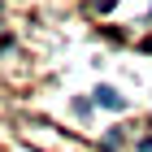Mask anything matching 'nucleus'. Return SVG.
<instances>
[{
	"instance_id": "nucleus-1",
	"label": "nucleus",
	"mask_w": 152,
	"mask_h": 152,
	"mask_svg": "<svg viewBox=\"0 0 152 152\" xmlns=\"http://www.w3.org/2000/svg\"><path fill=\"white\" fill-rule=\"evenodd\" d=\"M96 100H100L104 109H126V96H117V87H100Z\"/></svg>"
},
{
	"instance_id": "nucleus-2",
	"label": "nucleus",
	"mask_w": 152,
	"mask_h": 152,
	"mask_svg": "<svg viewBox=\"0 0 152 152\" xmlns=\"http://www.w3.org/2000/svg\"><path fill=\"white\" fill-rule=\"evenodd\" d=\"M109 4H113V0H91V9H96V13H104Z\"/></svg>"
},
{
	"instance_id": "nucleus-3",
	"label": "nucleus",
	"mask_w": 152,
	"mask_h": 152,
	"mask_svg": "<svg viewBox=\"0 0 152 152\" xmlns=\"http://www.w3.org/2000/svg\"><path fill=\"white\" fill-rule=\"evenodd\" d=\"M139 152H152V135H148V139H139Z\"/></svg>"
},
{
	"instance_id": "nucleus-4",
	"label": "nucleus",
	"mask_w": 152,
	"mask_h": 152,
	"mask_svg": "<svg viewBox=\"0 0 152 152\" xmlns=\"http://www.w3.org/2000/svg\"><path fill=\"white\" fill-rule=\"evenodd\" d=\"M143 52H152V39H143Z\"/></svg>"
}]
</instances>
